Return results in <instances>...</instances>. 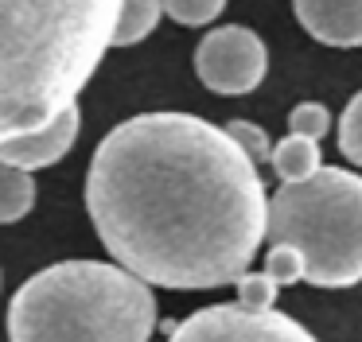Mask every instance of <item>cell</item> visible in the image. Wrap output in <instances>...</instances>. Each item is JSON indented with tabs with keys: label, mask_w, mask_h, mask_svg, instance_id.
Listing matches in <instances>:
<instances>
[{
	"label": "cell",
	"mask_w": 362,
	"mask_h": 342,
	"mask_svg": "<svg viewBox=\"0 0 362 342\" xmlns=\"http://www.w3.org/2000/svg\"><path fill=\"white\" fill-rule=\"evenodd\" d=\"M86 210L129 276L203 292L250 272L269 199L257 163L226 129L191 113H136L98 144Z\"/></svg>",
	"instance_id": "obj_1"
},
{
	"label": "cell",
	"mask_w": 362,
	"mask_h": 342,
	"mask_svg": "<svg viewBox=\"0 0 362 342\" xmlns=\"http://www.w3.org/2000/svg\"><path fill=\"white\" fill-rule=\"evenodd\" d=\"M121 0H0V144L74 105L110 51Z\"/></svg>",
	"instance_id": "obj_2"
},
{
	"label": "cell",
	"mask_w": 362,
	"mask_h": 342,
	"mask_svg": "<svg viewBox=\"0 0 362 342\" xmlns=\"http://www.w3.org/2000/svg\"><path fill=\"white\" fill-rule=\"evenodd\" d=\"M156 295L105 261H59L8 303V342H148Z\"/></svg>",
	"instance_id": "obj_3"
},
{
	"label": "cell",
	"mask_w": 362,
	"mask_h": 342,
	"mask_svg": "<svg viewBox=\"0 0 362 342\" xmlns=\"http://www.w3.org/2000/svg\"><path fill=\"white\" fill-rule=\"evenodd\" d=\"M265 237L300 256L308 284H362V175L320 167L304 183L281 187L269 199Z\"/></svg>",
	"instance_id": "obj_4"
},
{
	"label": "cell",
	"mask_w": 362,
	"mask_h": 342,
	"mask_svg": "<svg viewBox=\"0 0 362 342\" xmlns=\"http://www.w3.org/2000/svg\"><path fill=\"white\" fill-rule=\"evenodd\" d=\"M168 342H320L284 311H250L242 303H211L172 326Z\"/></svg>",
	"instance_id": "obj_5"
},
{
	"label": "cell",
	"mask_w": 362,
	"mask_h": 342,
	"mask_svg": "<svg viewBox=\"0 0 362 342\" xmlns=\"http://www.w3.org/2000/svg\"><path fill=\"white\" fill-rule=\"evenodd\" d=\"M269 70V51L257 31L242 23L214 28L195 47V74L214 93H250Z\"/></svg>",
	"instance_id": "obj_6"
},
{
	"label": "cell",
	"mask_w": 362,
	"mask_h": 342,
	"mask_svg": "<svg viewBox=\"0 0 362 342\" xmlns=\"http://www.w3.org/2000/svg\"><path fill=\"white\" fill-rule=\"evenodd\" d=\"M78 129H82L78 105H66L51 124L28 132V136L4 140V144H0V167H16V171H28V175L40 171V167H51V163H59L74 148Z\"/></svg>",
	"instance_id": "obj_7"
},
{
	"label": "cell",
	"mask_w": 362,
	"mask_h": 342,
	"mask_svg": "<svg viewBox=\"0 0 362 342\" xmlns=\"http://www.w3.org/2000/svg\"><path fill=\"white\" fill-rule=\"evenodd\" d=\"M300 28L323 47H362V0H292Z\"/></svg>",
	"instance_id": "obj_8"
},
{
	"label": "cell",
	"mask_w": 362,
	"mask_h": 342,
	"mask_svg": "<svg viewBox=\"0 0 362 342\" xmlns=\"http://www.w3.org/2000/svg\"><path fill=\"white\" fill-rule=\"evenodd\" d=\"M323 155H320V144L315 140H304V136H284L276 148H269V163H273L276 179H281V187L288 183H304V179H312L315 171L323 167Z\"/></svg>",
	"instance_id": "obj_9"
},
{
	"label": "cell",
	"mask_w": 362,
	"mask_h": 342,
	"mask_svg": "<svg viewBox=\"0 0 362 342\" xmlns=\"http://www.w3.org/2000/svg\"><path fill=\"white\" fill-rule=\"evenodd\" d=\"M160 0H121L117 8V28H113L110 47H133L160 23Z\"/></svg>",
	"instance_id": "obj_10"
},
{
	"label": "cell",
	"mask_w": 362,
	"mask_h": 342,
	"mask_svg": "<svg viewBox=\"0 0 362 342\" xmlns=\"http://www.w3.org/2000/svg\"><path fill=\"white\" fill-rule=\"evenodd\" d=\"M35 206V183L28 171L0 167V225L20 222L24 214H32Z\"/></svg>",
	"instance_id": "obj_11"
},
{
	"label": "cell",
	"mask_w": 362,
	"mask_h": 342,
	"mask_svg": "<svg viewBox=\"0 0 362 342\" xmlns=\"http://www.w3.org/2000/svg\"><path fill=\"white\" fill-rule=\"evenodd\" d=\"M339 152L362 167V90L346 101L343 117H339Z\"/></svg>",
	"instance_id": "obj_12"
},
{
	"label": "cell",
	"mask_w": 362,
	"mask_h": 342,
	"mask_svg": "<svg viewBox=\"0 0 362 342\" xmlns=\"http://www.w3.org/2000/svg\"><path fill=\"white\" fill-rule=\"evenodd\" d=\"M234 284H238V303H242V307H250V311H273L276 292H281V288H276L265 272H242Z\"/></svg>",
	"instance_id": "obj_13"
},
{
	"label": "cell",
	"mask_w": 362,
	"mask_h": 342,
	"mask_svg": "<svg viewBox=\"0 0 362 342\" xmlns=\"http://www.w3.org/2000/svg\"><path fill=\"white\" fill-rule=\"evenodd\" d=\"M288 129H292V136H304V140H315V144H320V136L331 129L327 105H320V101H300L288 113Z\"/></svg>",
	"instance_id": "obj_14"
},
{
	"label": "cell",
	"mask_w": 362,
	"mask_h": 342,
	"mask_svg": "<svg viewBox=\"0 0 362 342\" xmlns=\"http://www.w3.org/2000/svg\"><path fill=\"white\" fill-rule=\"evenodd\" d=\"M160 8L183 28H203L226 8V0H160Z\"/></svg>",
	"instance_id": "obj_15"
},
{
	"label": "cell",
	"mask_w": 362,
	"mask_h": 342,
	"mask_svg": "<svg viewBox=\"0 0 362 342\" xmlns=\"http://www.w3.org/2000/svg\"><path fill=\"white\" fill-rule=\"evenodd\" d=\"M265 276L273 280L276 288H288L296 280H304V269H300V256L284 245H269L265 253Z\"/></svg>",
	"instance_id": "obj_16"
},
{
	"label": "cell",
	"mask_w": 362,
	"mask_h": 342,
	"mask_svg": "<svg viewBox=\"0 0 362 342\" xmlns=\"http://www.w3.org/2000/svg\"><path fill=\"white\" fill-rule=\"evenodd\" d=\"M226 136L234 140V144L242 148V152L250 155L253 163H257V160H269V140H265V132H261L257 124H250V121H230V124H226Z\"/></svg>",
	"instance_id": "obj_17"
}]
</instances>
